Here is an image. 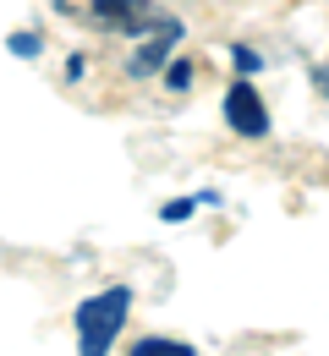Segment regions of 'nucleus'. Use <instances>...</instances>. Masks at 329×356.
Segmentation results:
<instances>
[{"label": "nucleus", "mask_w": 329, "mask_h": 356, "mask_svg": "<svg viewBox=\"0 0 329 356\" xmlns=\"http://www.w3.org/2000/svg\"><path fill=\"white\" fill-rule=\"evenodd\" d=\"M132 356H198L192 346H182V340H159V334H148V340H138L132 346Z\"/></svg>", "instance_id": "20e7f679"}, {"label": "nucleus", "mask_w": 329, "mask_h": 356, "mask_svg": "<svg viewBox=\"0 0 329 356\" xmlns=\"http://www.w3.org/2000/svg\"><path fill=\"white\" fill-rule=\"evenodd\" d=\"M165 83H170V88H187V83H192V66H187V60H170V66H165Z\"/></svg>", "instance_id": "423d86ee"}, {"label": "nucleus", "mask_w": 329, "mask_h": 356, "mask_svg": "<svg viewBox=\"0 0 329 356\" xmlns=\"http://www.w3.org/2000/svg\"><path fill=\"white\" fill-rule=\"evenodd\" d=\"M127 307H132V291L127 285H110V291L88 296L77 307V356H110L121 323H127Z\"/></svg>", "instance_id": "f257e3e1"}, {"label": "nucleus", "mask_w": 329, "mask_h": 356, "mask_svg": "<svg viewBox=\"0 0 329 356\" xmlns=\"http://www.w3.org/2000/svg\"><path fill=\"white\" fill-rule=\"evenodd\" d=\"M94 11L104 17V22H127V28L143 22V17H138V0H94Z\"/></svg>", "instance_id": "39448f33"}, {"label": "nucleus", "mask_w": 329, "mask_h": 356, "mask_svg": "<svg viewBox=\"0 0 329 356\" xmlns=\"http://www.w3.org/2000/svg\"><path fill=\"white\" fill-rule=\"evenodd\" d=\"M225 121H231V132H241V137L269 132V110H264V99H258L252 83H231V93H225Z\"/></svg>", "instance_id": "f03ea898"}, {"label": "nucleus", "mask_w": 329, "mask_h": 356, "mask_svg": "<svg viewBox=\"0 0 329 356\" xmlns=\"http://www.w3.org/2000/svg\"><path fill=\"white\" fill-rule=\"evenodd\" d=\"M176 39H182V22H159V33H154V39H148V44L132 55V77L154 72V66H159V60L170 55V44H176Z\"/></svg>", "instance_id": "7ed1b4c3"}, {"label": "nucleus", "mask_w": 329, "mask_h": 356, "mask_svg": "<svg viewBox=\"0 0 329 356\" xmlns=\"http://www.w3.org/2000/svg\"><path fill=\"white\" fill-rule=\"evenodd\" d=\"M11 49H17V55H39V39H33V33H17Z\"/></svg>", "instance_id": "0eeeda50"}, {"label": "nucleus", "mask_w": 329, "mask_h": 356, "mask_svg": "<svg viewBox=\"0 0 329 356\" xmlns=\"http://www.w3.org/2000/svg\"><path fill=\"white\" fill-rule=\"evenodd\" d=\"M187 214H192V203H165V214H159V220L176 225V220H187Z\"/></svg>", "instance_id": "6e6552de"}]
</instances>
